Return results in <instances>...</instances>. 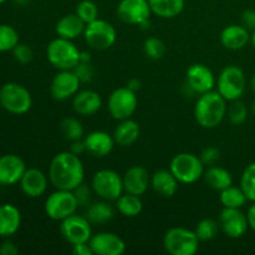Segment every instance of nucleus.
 I'll return each instance as SVG.
<instances>
[{
	"label": "nucleus",
	"mask_w": 255,
	"mask_h": 255,
	"mask_svg": "<svg viewBox=\"0 0 255 255\" xmlns=\"http://www.w3.org/2000/svg\"><path fill=\"white\" fill-rule=\"evenodd\" d=\"M85 168L80 156L71 151L57 153L49 166V181L56 189L74 191L84 183Z\"/></svg>",
	"instance_id": "obj_1"
},
{
	"label": "nucleus",
	"mask_w": 255,
	"mask_h": 255,
	"mask_svg": "<svg viewBox=\"0 0 255 255\" xmlns=\"http://www.w3.org/2000/svg\"><path fill=\"white\" fill-rule=\"evenodd\" d=\"M227 101L218 91H208L199 95L194 106V117L203 128H214L227 116Z\"/></svg>",
	"instance_id": "obj_2"
},
{
	"label": "nucleus",
	"mask_w": 255,
	"mask_h": 255,
	"mask_svg": "<svg viewBox=\"0 0 255 255\" xmlns=\"http://www.w3.org/2000/svg\"><path fill=\"white\" fill-rule=\"evenodd\" d=\"M81 51L72 40L57 36L47 45L46 56L50 64L57 70H74L80 62Z\"/></svg>",
	"instance_id": "obj_3"
},
{
	"label": "nucleus",
	"mask_w": 255,
	"mask_h": 255,
	"mask_svg": "<svg viewBox=\"0 0 255 255\" xmlns=\"http://www.w3.org/2000/svg\"><path fill=\"white\" fill-rule=\"evenodd\" d=\"M196 232L183 227L168 229L163 237V247L171 255H194L199 249Z\"/></svg>",
	"instance_id": "obj_4"
},
{
	"label": "nucleus",
	"mask_w": 255,
	"mask_h": 255,
	"mask_svg": "<svg viewBox=\"0 0 255 255\" xmlns=\"http://www.w3.org/2000/svg\"><path fill=\"white\" fill-rule=\"evenodd\" d=\"M169 171L178 179L179 183L192 184L203 178L204 164L197 154L182 152L172 158Z\"/></svg>",
	"instance_id": "obj_5"
},
{
	"label": "nucleus",
	"mask_w": 255,
	"mask_h": 255,
	"mask_svg": "<svg viewBox=\"0 0 255 255\" xmlns=\"http://www.w3.org/2000/svg\"><path fill=\"white\" fill-rule=\"evenodd\" d=\"M0 106L10 114L24 115L32 106L31 94L17 82H7L0 89Z\"/></svg>",
	"instance_id": "obj_6"
},
{
	"label": "nucleus",
	"mask_w": 255,
	"mask_h": 255,
	"mask_svg": "<svg viewBox=\"0 0 255 255\" xmlns=\"http://www.w3.org/2000/svg\"><path fill=\"white\" fill-rule=\"evenodd\" d=\"M91 188L101 199L116 202L125 192L124 177L114 169H100L92 177Z\"/></svg>",
	"instance_id": "obj_7"
},
{
	"label": "nucleus",
	"mask_w": 255,
	"mask_h": 255,
	"mask_svg": "<svg viewBox=\"0 0 255 255\" xmlns=\"http://www.w3.org/2000/svg\"><path fill=\"white\" fill-rule=\"evenodd\" d=\"M247 80L244 71L237 65L224 67L217 80V91L226 99L227 102L241 100L246 91Z\"/></svg>",
	"instance_id": "obj_8"
},
{
	"label": "nucleus",
	"mask_w": 255,
	"mask_h": 255,
	"mask_svg": "<svg viewBox=\"0 0 255 255\" xmlns=\"http://www.w3.org/2000/svg\"><path fill=\"white\" fill-rule=\"evenodd\" d=\"M79 207V202L75 197L74 191L56 189L46 198L44 209L50 219L61 222L76 213Z\"/></svg>",
	"instance_id": "obj_9"
},
{
	"label": "nucleus",
	"mask_w": 255,
	"mask_h": 255,
	"mask_svg": "<svg viewBox=\"0 0 255 255\" xmlns=\"http://www.w3.org/2000/svg\"><path fill=\"white\" fill-rule=\"evenodd\" d=\"M137 105L138 100L136 92L125 86L119 87L111 92L107 101V110L115 120L122 121L133 116L137 110Z\"/></svg>",
	"instance_id": "obj_10"
},
{
	"label": "nucleus",
	"mask_w": 255,
	"mask_h": 255,
	"mask_svg": "<svg viewBox=\"0 0 255 255\" xmlns=\"http://www.w3.org/2000/svg\"><path fill=\"white\" fill-rule=\"evenodd\" d=\"M85 41L95 50H107L116 42L117 32L111 22L102 19L86 24L84 31Z\"/></svg>",
	"instance_id": "obj_11"
},
{
	"label": "nucleus",
	"mask_w": 255,
	"mask_h": 255,
	"mask_svg": "<svg viewBox=\"0 0 255 255\" xmlns=\"http://www.w3.org/2000/svg\"><path fill=\"white\" fill-rule=\"evenodd\" d=\"M60 232L65 241L71 246L87 243L92 237V228L89 219L76 213L61 221Z\"/></svg>",
	"instance_id": "obj_12"
},
{
	"label": "nucleus",
	"mask_w": 255,
	"mask_h": 255,
	"mask_svg": "<svg viewBox=\"0 0 255 255\" xmlns=\"http://www.w3.org/2000/svg\"><path fill=\"white\" fill-rule=\"evenodd\" d=\"M81 81L74 70H59L50 84V94L56 101H65L80 91Z\"/></svg>",
	"instance_id": "obj_13"
},
{
	"label": "nucleus",
	"mask_w": 255,
	"mask_h": 255,
	"mask_svg": "<svg viewBox=\"0 0 255 255\" xmlns=\"http://www.w3.org/2000/svg\"><path fill=\"white\" fill-rule=\"evenodd\" d=\"M152 15L148 0H121L117 5V16L126 24L141 25Z\"/></svg>",
	"instance_id": "obj_14"
},
{
	"label": "nucleus",
	"mask_w": 255,
	"mask_h": 255,
	"mask_svg": "<svg viewBox=\"0 0 255 255\" xmlns=\"http://www.w3.org/2000/svg\"><path fill=\"white\" fill-rule=\"evenodd\" d=\"M186 85L194 94H206L217 85L213 71L204 64H193L187 69Z\"/></svg>",
	"instance_id": "obj_15"
},
{
	"label": "nucleus",
	"mask_w": 255,
	"mask_h": 255,
	"mask_svg": "<svg viewBox=\"0 0 255 255\" xmlns=\"http://www.w3.org/2000/svg\"><path fill=\"white\" fill-rule=\"evenodd\" d=\"M219 227L229 238H242L249 228L248 218L239 208H223L219 216Z\"/></svg>",
	"instance_id": "obj_16"
},
{
	"label": "nucleus",
	"mask_w": 255,
	"mask_h": 255,
	"mask_svg": "<svg viewBox=\"0 0 255 255\" xmlns=\"http://www.w3.org/2000/svg\"><path fill=\"white\" fill-rule=\"evenodd\" d=\"M89 244L94 255H122L126 252V243L124 239L111 232L92 234Z\"/></svg>",
	"instance_id": "obj_17"
},
{
	"label": "nucleus",
	"mask_w": 255,
	"mask_h": 255,
	"mask_svg": "<svg viewBox=\"0 0 255 255\" xmlns=\"http://www.w3.org/2000/svg\"><path fill=\"white\" fill-rule=\"evenodd\" d=\"M26 171L24 159L17 154H4L0 157V186L19 183Z\"/></svg>",
	"instance_id": "obj_18"
},
{
	"label": "nucleus",
	"mask_w": 255,
	"mask_h": 255,
	"mask_svg": "<svg viewBox=\"0 0 255 255\" xmlns=\"http://www.w3.org/2000/svg\"><path fill=\"white\" fill-rule=\"evenodd\" d=\"M19 183L25 196L29 198H39L46 192L49 178L39 168H26Z\"/></svg>",
	"instance_id": "obj_19"
},
{
	"label": "nucleus",
	"mask_w": 255,
	"mask_h": 255,
	"mask_svg": "<svg viewBox=\"0 0 255 255\" xmlns=\"http://www.w3.org/2000/svg\"><path fill=\"white\" fill-rule=\"evenodd\" d=\"M124 188L126 193L141 197L151 186V176L143 166H132L125 172Z\"/></svg>",
	"instance_id": "obj_20"
},
{
	"label": "nucleus",
	"mask_w": 255,
	"mask_h": 255,
	"mask_svg": "<svg viewBox=\"0 0 255 255\" xmlns=\"http://www.w3.org/2000/svg\"><path fill=\"white\" fill-rule=\"evenodd\" d=\"M86 152L95 157L109 156L115 147V138L105 131H92L84 137Z\"/></svg>",
	"instance_id": "obj_21"
},
{
	"label": "nucleus",
	"mask_w": 255,
	"mask_h": 255,
	"mask_svg": "<svg viewBox=\"0 0 255 255\" xmlns=\"http://www.w3.org/2000/svg\"><path fill=\"white\" fill-rule=\"evenodd\" d=\"M102 106V99L99 92L94 90H82L72 97V107L81 116L95 115Z\"/></svg>",
	"instance_id": "obj_22"
},
{
	"label": "nucleus",
	"mask_w": 255,
	"mask_h": 255,
	"mask_svg": "<svg viewBox=\"0 0 255 255\" xmlns=\"http://www.w3.org/2000/svg\"><path fill=\"white\" fill-rule=\"evenodd\" d=\"M251 31L243 25H228L221 32V42L226 49L242 50L251 42Z\"/></svg>",
	"instance_id": "obj_23"
},
{
	"label": "nucleus",
	"mask_w": 255,
	"mask_h": 255,
	"mask_svg": "<svg viewBox=\"0 0 255 255\" xmlns=\"http://www.w3.org/2000/svg\"><path fill=\"white\" fill-rule=\"evenodd\" d=\"M21 226V213L14 204L5 203L0 206V237L10 238Z\"/></svg>",
	"instance_id": "obj_24"
},
{
	"label": "nucleus",
	"mask_w": 255,
	"mask_h": 255,
	"mask_svg": "<svg viewBox=\"0 0 255 255\" xmlns=\"http://www.w3.org/2000/svg\"><path fill=\"white\" fill-rule=\"evenodd\" d=\"M178 179L169 169H159L151 176V187L157 194L171 198L178 191Z\"/></svg>",
	"instance_id": "obj_25"
},
{
	"label": "nucleus",
	"mask_w": 255,
	"mask_h": 255,
	"mask_svg": "<svg viewBox=\"0 0 255 255\" xmlns=\"http://www.w3.org/2000/svg\"><path fill=\"white\" fill-rule=\"evenodd\" d=\"M85 27H86V24L80 19L76 12H74V14H67L62 16L56 22L55 31L57 36L67 40H75L80 35H84Z\"/></svg>",
	"instance_id": "obj_26"
},
{
	"label": "nucleus",
	"mask_w": 255,
	"mask_h": 255,
	"mask_svg": "<svg viewBox=\"0 0 255 255\" xmlns=\"http://www.w3.org/2000/svg\"><path fill=\"white\" fill-rule=\"evenodd\" d=\"M141 128L134 120L126 119L120 121L119 126L115 128L114 138L117 144L122 147H129L138 139Z\"/></svg>",
	"instance_id": "obj_27"
},
{
	"label": "nucleus",
	"mask_w": 255,
	"mask_h": 255,
	"mask_svg": "<svg viewBox=\"0 0 255 255\" xmlns=\"http://www.w3.org/2000/svg\"><path fill=\"white\" fill-rule=\"evenodd\" d=\"M203 178L206 183L214 191H223L233 184V177L228 169L219 166H209L208 168L204 169Z\"/></svg>",
	"instance_id": "obj_28"
},
{
	"label": "nucleus",
	"mask_w": 255,
	"mask_h": 255,
	"mask_svg": "<svg viewBox=\"0 0 255 255\" xmlns=\"http://www.w3.org/2000/svg\"><path fill=\"white\" fill-rule=\"evenodd\" d=\"M152 14L162 19H173L184 9V0H148Z\"/></svg>",
	"instance_id": "obj_29"
},
{
	"label": "nucleus",
	"mask_w": 255,
	"mask_h": 255,
	"mask_svg": "<svg viewBox=\"0 0 255 255\" xmlns=\"http://www.w3.org/2000/svg\"><path fill=\"white\" fill-rule=\"evenodd\" d=\"M115 209L109 201L101 199L99 202L89 204L86 211V218L91 224H106L114 218Z\"/></svg>",
	"instance_id": "obj_30"
},
{
	"label": "nucleus",
	"mask_w": 255,
	"mask_h": 255,
	"mask_svg": "<svg viewBox=\"0 0 255 255\" xmlns=\"http://www.w3.org/2000/svg\"><path fill=\"white\" fill-rule=\"evenodd\" d=\"M115 206H116L119 213H121L126 218H134L143 209V203H142L139 196L126 193V192L117 199Z\"/></svg>",
	"instance_id": "obj_31"
},
{
	"label": "nucleus",
	"mask_w": 255,
	"mask_h": 255,
	"mask_svg": "<svg viewBox=\"0 0 255 255\" xmlns=\"http://www.w3.org/2000/svg\"><path fill=\"white\" fill-rule=\"evenodd\" d=\"M219 201H221L223 208H239L242 209L248 202L247 196L244 194L243 189L241 187H234L232 184L228 188L219 192Z\"/></svg>",
	"instance_id": "obj_32"
},
{
	"label": "nucleus",
	"mask_w": 255,
	"mask_h": 255,
	"mask_svg": "<svg viewBox=\"0 0 255 255\" xmlns=\"http://www.w3.org/2000/svg\"><path fill=\"white\" fill-rule=\"evenodd\" d=\"M60 129L66 141L72 142L85 137V129L81 122L75 117H66L60 124Z\"/></svg>",
	"instance_id": "obj_33"
},
{
	"label": "nucleus",
	"mask_w": 255,
	"mask_h": 255,
	"mask_svg": "<svg viewBox=\"0 0 255 255\" xmlns=\"http://www.w3.org/2000/svg\"><path fill=\"white\" fill-rule=\"evenodd\" d=\"M19 44V34L12 26L0 24V52L12 51Z\"/></svg>",
	"instance_id": "obj_34"
},
{
	"label": "nucleus",
	"mask_w": 255,
	"mask_h": 255,
	"mask_svg": "<svg viewBox=\"0 0 255 255\" xmlns=\"http://www.w3.org/2000/svg\"><path fill=\"white\" fill-rule=\"evenodd\" d=\"M241 188L249 202H255V162L248 164L241 178Z\"/></svg>",
	"instance_id": "obj_35"
},
{
	"label": "nucleus",
	"mask_w": 255,
	"mask_h": 255,
	"mask_svg": "<svg viewBox=\"0 0 255 255\" xmlns=\"http://www.w3.org/2000/svg\"><path fill=\"white\" fill-rule=\"evenodd\" d=\"M219 231V223H217L214 219L212 218H204L201 222H198V224L194 228L197 237H198L199 241L207 242L212 241L217 237Z\"/></svg>",
	"instance_id": "obj_36"
},
{
	"label": "nucleus",
	"mask_w": 255,
	"mask_h": 255,
	"mask_svg": "<svg viewBox=\"0 0 255 255\" xmlns=\"http://www.w3.org/2000/svg\"><path fill=\"white\" fill-rule=\"evenodd\" d=\"M227 115H228V119L232 125L241 126L248 119V107L243 101L236 100V101H232V105L228 107Z\"/></svg>",
	"instance_id": "obj_37"
},
{
	"label": "nucleus",
	"mask_w": 255,
	"mask_h": 255,
	"mask_svg": "<svg viewBox=\"0 0 255 255\" xmlns=\"http://www.w3.org/2000/svg\"><path fill=\"white\" fill-rule=\"evenodd\" d=\"M143 51L151 60H159L166 54V45L158 37H147L143 42Z\"/></svg>",
	"instance_id": "obj_38"
},
{
	"label": "nucleus",
	"mask_w": 255,
	"mask_h": 255,
	"mask_svg": "<svg viewBox=\"0 0 255 255\" xmlns=\"http://www.w3.org/2000/svg\"><path fill=\"white\" fill-rule=\"evenodd\" d=\"M75 12L79 15L80 19L85 24H89V22H92L96 19H99V7H97L96 2L92 1V0H81L77 4L76 11Z\"/></svg>",
	"instance_id": "obj_39"
},
{
	"label": "nucleus",
	"mask_w": 255,
	"mask_h": 255,
	"mask_svg": "<svg viewBox=\"0 0 255 255\" xmlns=\"http://www.w3.org/2000/svg\"><path fill=\"white\" fill-rule=\"evenodd\" d=\"M12 54L16 61H19L20 64H29L34 59V51H32L31 47L26 44H17L16 46L12 50Z\"/></svg>",
	"instance_id": "obj_40"
},
{
	"label": "nucleus",
	"mask_w": 255,
	"mask_h": 255,
	"mask_svg": "<svg viewBox=\"0 0 255 255\" xmlns=\"http://www.w3.org/2000/svg\"><path fill=\"white\" fill-rule=\"evenodd\" d=\"M74 72L81 82H90L94 79V67L90 62H79L75 66Z\"/></svg>",
	"instance_id": "obj_41"
},
{
	"label": "nucleus",
	"mask_w": 255,
	"mask_h": 255,
	"mask_svg": "<svg viewBox=\"0 0 255 255\" xmlns=\"http://www.w3.org/2000/svg\"><path fill=\"white\" fill-rule=\"evenodd\" d=\"M219 157H221V152H219V149L217 148V147L209 146L202 151L199 158H201V161L203 162L204 166L209 167V166H214V164L219 161Z\"/></svg>",
	"instance_id": "obj_42"
},
{
	"label": "nucleus",
	"mask_w": 255,
	"mask_h": 255,
	"mask_svg": "<svg viewBox=\"0 0 255 255\" xmlns=\"http://www.w3.org/2000/svg\"><path fill=\"white\" fill-rule=\"evenodd\" d=\"M92 188L90 189L86 184H80L77 188L74 189L75 197H76L77 202H79V206H89L90 201H91V194H92Z\"/></svg>",
	"instance_id": "obj_43"
},
{
	"label": "nucleus",
	"mask_w": 255,
	"mask_h": 255,
	"mask_svg": "<svg viewBox=\"0 0 255 255\" xmlns=\"http://www.w3.org/2000/svg\"><path fill=\"white\" fill-rule=\"evenodd\" d=\"M242 25L249 31L255 30V10L248 9L242 14Z\"/></svg>",
	"instance_id": "obj_44"
},
{
	"label": "nucleus",
	"mask_w": 255,
	"mask_h": 255,
	"mask_svg": "<svg viewBox=\"0 0 255 255\" xmlns=\"http://www.w3.org/2000/svg\"><path fill=\"white\" fill-rule=\"evenodd\" d=\"M19 249L15 246L14 242L4 241L0 244V255H17Z\"/></svg>",
	"instance_id": "obj_45"
},
{
	"label": "nucleus",
	"mask_w": 255,
	"mask_h": 255,
	"mask_svg": "<svg viewBox=\"0 0 255 255\" xmlns=\"http://www.w3.org/2000/svg\"><path fill=\"white\" fill-rule=\"evenodd\" d=\"M72 254L75 255H94L89 242L87 243H80L72 246Z\"/></svg>",
	"instance_id": "obj_46"
},
{
	"label": "nucleus",
	"mask_w": 255,
	"mask_h": 255,
	"mask_svg": "<svg viewBox=\"0 0 255 255\" xmlns=\"http://www.w3.org/2000/svg\"><path fill=\"white\" fill-rule=\"evenodd\" d=\"M70 151H71L72 153L77 154V156H80V154H82L84 152H86V146H85L84 138L77 139V141H72L71 146H70Z\"/></svg>",
	"instance_id": "obj_47"
},
{
	"label": "nucleus",
	"mask_w": 255,
	"mask_h": 255,
	"mask_svg": "<svg viewBox=\"0 0 255 255\" xmlns=\"http://www.w3.org/2000/svg\"><path fill=\"white\" fill-rule=\"evenodd\" d=\"M247 218H248L249 228L255 232V202H253V204L248 208V212H247Z\"/></svg>",
	"instance_id": "obj_48"
},
{
	"label": "nucleus",
	"mask_w": 255,
	"mask_h": 255,
	"mask_svg": "<svg viewBox=\"0 0 255 255\" xmlns=\"http://www.w3.org/2000/svg\"><path fill=\"white\" fill-rule=\"evenodd\" d=\"M141 81H139L138 79H131L128 82H127V87H128L129 90H132L133 92H137L139 91V89H141Z\"/></svg>",
	"instance_id": "obj_49"
},
{
	"label": "nucleus",
	"mask_w": 255,
	"mask_h": 255,
	"mask_svg": "<svg viewBox=\"0 0 255 255\" xmlns=\"http://www.w3.org/2000/svg\"><path fill=\"white\" fill-rule=\"evenodd\" d=\"M80 62H91V54L89 51H81Z\"/></svg>",
	"instance_id": "obj_50"
},
{
	"label": "nucleus",
	"mask_w": 255,
	"mask_h": 255,
	"mask_svg": "<svg viewBox=\"0 0 255 255\" xmlns=\"http://www.w3.org/2000/svg\"><path fill=\"white\" fill-rule=\"evenodd\" d=\"M251 86H252V90H253L254 94H255V72L253 74V76H252V80H251Z\"/></svg>",
	"instance_id": "obj_51"
},
{
	"label": "nucleus",
	"mask_w": 255,
	"mask_h": 255,
	"mask_svg": "<svg viewBox=\"0 0 255 255\" xmlns=\"http://www.w3.org/2000/svg\"><path fill=\"white\" fill-rule=\"evenodd\" d=\"M251 42L252 45H253V47L255 49V30L253 31V34H252V37H251Z\"/></svg>",
	"instance_id": "obj_52"
},
{
	"label": "nucleus",
	"mask_w": 255,
	"mask_h": 255,
	"mask_svg": "<svg viewBox=\"0 0 255 255\" xmlns=\"http://www.w3.org/2000/svg\"><path fill=\"white\" fill-rule=\"evenodd\" d=\"M252 112H253V115L255 116V99L253 100V102H252Z\"/></svg>",
	"instance_id": "obj_53"
},
{
	"label": "nucleus",
	"mask_w": 255,
	"mask_h": 255,
	"mask_svg": "<svg viewBox=\"0 0 255 255\" xmlns=\"http://www.w3.org/2000/svg\"><path fill=\"white\" fill-rule=\"evenodd\" d=\"M6 1H7V0H0V5L4 4V2H6Z\"/></svg>",
	"instance_id": "obj_54"
}]
</instances>
